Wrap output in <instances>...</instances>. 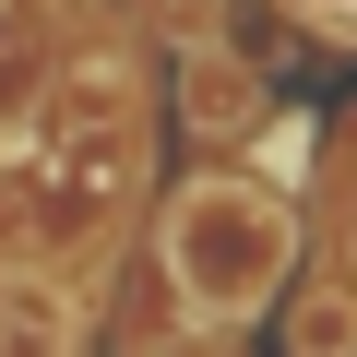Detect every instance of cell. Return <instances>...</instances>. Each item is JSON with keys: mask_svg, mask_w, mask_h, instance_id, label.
Returning <instances> with one entry per match:
<instances>
[{"mask_svg": "<svg viewBox=\"0 0 357 357\" xmlns=\"http://www.w3.org/2000/svg\"><path fill=\"white\" fill-rule=\"evenodd\" d=\"M155 262H167V298H178L191 333H238V321H262L286 298L298 215H286L274 178H250V167H191L167 191V215H155Z\"/></svg>", "mask_w": 357, "mask_h": 357, "instance_id": "obj_1", "label": "cell"}, {"mask_svg": "<svg viewBox=\"0 0 357 357\" xmlns=\"http://www.w3.org/2000/svg\"><path fill=\"white\" fill-rule=\"evenodd\" d=\"M178 119H191V143L262 131V72H250L238 48H178Z\"/></svg>", "mask_w": 357, "mask_h": 357, "instance_id": "obj_2", "label": "cell"}, {"mask_svg": "<svg viewBox=\"0 0 357 357\" xmlns=\"http://www.w3.org/2000/svg\"><path fill=\"white\" fill-rule=\"evenodd\" d=\"M286 357H357V286H345V274H321V286L298 298V321H286Z\"/></svg>", "mask_w": 357, "mask_h": 357, "instance_id": "obj_3", "label": "cell"}, {"mask_svg": "<svg viewBox=\"0 0 357 357\" xmlns=\"http://www.w3.org/2000/svg\"><path fill=\"white\" fill-rule=\"evenodd\" d=\"M0 357H84L72 298H0Z\"/></svg>", "mask_w": 357, "mask_h": 357, "instance_id": "obj_4", "label": "cell"}]
</instances>
